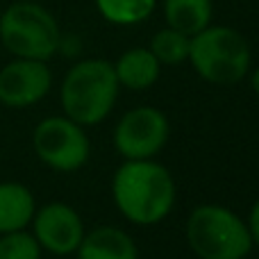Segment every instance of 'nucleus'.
Here are the masks:
<instances>
[{
	"label": "nucleus",
	"instance_id": "nucleus-1",
	"mask_svg": "<svg viewBox=\"0 0 259 259\" xmlns=\"http://www.w3.org/2000/svg\"><path fill=\"white\" fill-rule=\"evenodd\" d=\"M118 211L134 225H155L175 205V182L168 168L152 159H127L112 180Z\"/></svg>",
	"mask_w": 259,
	"mask_h": 259
},
{
	"label": "nucleus",
	"instance_id": "nucleus-2",
	"mask_svg": "<svg viewBox=\"0 0 259 259\" xmlns=\"http://www.w3.org/2000/svg\"><path fill=\"white\" fill-rule=\"evenodd\" d=\"M118 77L107 59H84L62 82V107L82 127L98 125L109 116L118 98Z\"/></svg>",
	"mask_w": 259,
	"mask_h": 259
},
{
	"label": "nucleus",
	"instance_id": "nucleus-3",
	"mask_svg": "<svg viewBox=\"0 0 259 259\" xmlns=\"http://www.w3.org/2000/svg\"><path fill=\"white\" fill-rule=\"evenodd\" d=\"M187 243L200 259H246L255 246L248 223L223 205H200L191 211Z\"/></svg>",
	"mask_w": 259,
	"mask_h": 259
},
{
	"label": "nucleus",
	"instance_id": "nucleus-4",
	"mask_svg": "<svg viewBox=\"0 0 259 259\" xmlns=\"http://www.w3.org/2000/svg\"><path fill=\"white\" fill-rule=\"evenodd\" d=\"M189 59L205 82L230 87L246 77L250 68V48L248 41L232 27L207 25L191 36Z\"/></svg>",
	"mask_w": 259,
	"mask_h": 259
},
{
	"label": "nucleus",
	"instance_id": "nucleus-5",
	"mask_svg": "<svg viewBox=\"0 0 259 259\" xmlns=\"http://www.w3.org/2000/svg\"><path fill=\"white\" fill-rule=\"evenodd\" d=\"M0 44L23 59H50L62 46L59 25L46 7L30 0L12 3L0 14Z\"/></svg>",
	"mask_w": 259,
	"mask_h": 259
},
{
	"label": "nucleus",
	"instance_id": "nucleus-6",
	"mask_svg": "<svg viewBox=\"0 0 259 259\" xmlns=\"http://www.w3.org/2000/svg\"><path fill=\"white\" fill-rule=\"evenodd\" d=\"M34 152L48 168L59 173H75L89 161L91 143L80 123L64 116L41 121L32 134Z\"/></svg>",
	"mask_w": 259,
	"mask_h": 259
},
{
	"label": "nucleus",
	"instance_id": "nucleus-7",
	"mask_svg": "<svg viewBox=\"0 0 259 259\" xmlns=\"http://www.w3.org/2000/svg\"><path fill=\"white\" fill-rule=\"evenodd\" d=\"M168 118L155 107H137L123 114L114 130V146L125 159H152L166 146Z\"/></svg>",
	"mask_w": 259,
	"mask_h": 259
},
{
	"label": "nucleus",
	"instance_id": "nucleus-8",
	"mask_svg": "<svg viewBox=\"0 0 259 259\" xmlns=\"http://www.w3.org/2000/svg\"><path fill=\"white\" fill-rule=\"evenodd\" d=\"M34 239L39 241L41 250L53 255H73L84 239V223L82 216L66 202H48L32 216Z\"/></svg>",
	"mask_w": 259,
	"mask_h": 259
},
{
	"label": "nucleus",
	"instance_id": "nucleus-9",
	"mask_svg": "<svg viewBox=\"0 0 259 259\" xmlns=\"http://www.w3.org/2000/svg\"><path fill=\"white\" fill-rule=\"evenodd\" d=\"M53 84V73L41 59H23L0 68V105L12 109H25L46 98Z\"/></svg>",
	"mask_w": 259,
	"mask_h": 259
},
{
	"label": "nucleus",
	"instance_id": "nucleus-10",
	"mask_svg": "<svg viewBox=\"0 0 259 259\" xmlns=\"http://www.w3.org/2000/svg\"><path fill=\"white\" fill-rule=\"evenodd\" d=\"M75 252L77 259H139L132 237L114 225H103L84 234Z\"/></svg>",
	"mask_w": 259,
	"mask_h": 259
},
{
	"label": "nucleus",
	"instance_id": "nucleus-11",
	"mask_svg": "<svg viewBox=\"0 0 259 259\" xmlns=\"http://www.w3.org/2000/svg\"><path fill=\"white\" fill-rule=\"evenodd\" d=\"M36 202L21 182H0V234L25 230L32 223Z\"/></svg>",
	"mask_w": 259,
	"mask_h": 259
},
{
	"label": "nucleus",
	"instance_id": "nucleus-12",
	"mask_svg": "<svg viewBox=\"0 0 259 259\" xmlns=\"http://www.w3.org/2000/svg\"><path fill=\"white\" fill-rule=\"evenodd\" d=\"M159 68L161 64L152 55L150 48H132L118 57L114 64L118 84L127 87L132 91H143L150 89L157 80H159Z\"/></svg>",
	"mask_w": 259,
	"mask_h": 259
},
{
	"label": "nucleus",
	"instance_id": "nucleus-13",
	"mask_svg": "<svg viewBox=\"0 0 259 259\" xmlns=\"http://www.w3.org/2000/svg\"><path fill=\"white\" fill-rule=\"evenodd\" d=\"M164 14L168 27L184 32L187 36H193L209 25L211 0H166Z\"/></svg>",
	"mask_w": 259,
	"mask_h": 259
},
{
	"label": "nucleus",
	"instance_id": "nucleus-14",
	"mask_svg": "<svg viewBox=\"0 0 259 259\" xmlns=\"http://www.w3.org/2000/svg\"><path fill=\"white\" fill-rule=\"evenodd\" d=\"M189 48H191V36L184 32L173 30V27H164L152 36L150 50L157 57L159 64H168V66H178V64L189 59Z\"/></svg>",
	"mask_w": 259,
	"mask_h": 259
},
{
	"label": "nucleus",
	"instance_id": "nucleus-15",
	"mask_svg": "<svg viewBox=\"0 0 259 259\" xmlns=\"http://www.w3.org/2000/svg\"><path fill=\"white\" fill-rule=\"evenodd\" d=\"M100 14L116 25H134L146 21L155 9V0H96Z\"/></svg>",
	"mask_w": 259,
	"mask_h": 259
},
{
	"label": "nucleus",
	"instance_id": "nucleus-16",
	"mask_svg": "<svg viewBox=\"0 0 259 259\" xmlns=\"http://www.w3.org/2000/svg\"><path fill=\"white\" fill-rule=\"evenodd\" d=\"M0 259H41V246L25 230L0 234Z\"/></svg>",
	"mask_w": 259,
	"mask_h": 259
},
{
	"label": "nucleus",
	"instance_id": "nucleus-17",
	"mask_svg": "<svg viewBox=\"0 0 259 259\" xmlns=\"http://www.w3.org/2000/svg\"><path fill=\"white\" fill-rule=\"evenodd\" d=\"M248 232L252 237V243L259 246V200L252 205L250 209V219H248Z\"/></svg>",
	"mask_w": 259,
	"mask_h": 259
},
{
	"label": "nucleus",
	"instance_id": "nucleus-18",
	"mask_svg": "<svg viewBox=\"0 0 259 259\" xmlns=\"http://www.w3.org/2000/svg\"><path fill=\"white\" fill-rule=\"evenodd\" d=\"M250 84H252V91L259 96V68L255 73H252V77H250Z\"/></svg>",
	"mask_w": 259,
	"mask_h": 259
}]
</instances>
